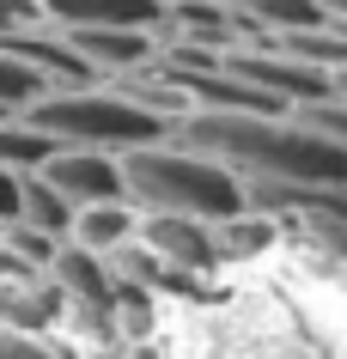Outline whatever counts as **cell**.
I'll return each instance as SVG.
<instances>
[{
	"label": "cell",
	"instance_id": "obj_13",
	"mask_svg": "<svg viewBox=\"0 0 347 359\" xmlns=\"http://www.w3.org/2000/svg\"><path fill=\"white\" fill-rule=\"evenodd\" d=\"M74 201H61V189H49L43 177H25V195H19V219L13 226H31L43 231V238H55V244H67V231H74Z\"/></svg>",
	"mask_w": 347,
	"mask_h": 359
},
{
	"label": "cell",
	"instance_id": "obj_8",
	"mask_svg": "<svg viewBox=\"0 0 347 359\" xmlns=\"http://www.w3.org/2000/svg\"><path fill=\"white\" fill-rule=\"evenodd\" d=\"M74 43V55L92 67L97 79H128V74H147L158 61V37L153 31H61Z\"/></svg>",
	"mask_w": 347,
	"mask_h": 359
},
{
	"label": "cell",
	"instance_id": "obj_7",
	"mask_svg": "<svg viewBox=\"0 0 347 359\" xmlns=\"http://www.w3.org/2000/svg\"><path fill=\"white\" fill-rule=\"evenodd\" d=\"M49 31H165V0H37Z\"/></svg>",
	"mask_w": 347,
	"mask_h": 359
},
{
	"label": "cell",
	"instance_id": "obj_17",
	"mask_svg": "<svg viewBox=\"0 0 347 359\" xmlns=\"http://www.w3.org/2000/svg\"><path fill=\"white\" fill-rule=\"evenodd\" d=\"M19 195H25V177H13V170H0V231L19 219Z\"/></svg>",
	"mask_w": 347,
	"mask_h": 359
},
{
	"label": "cell",
	"instance_id": "obj_1",
	"mask_svg": "<svg viewBox=\"0 0 347 359\" xmlns=\"http://www.w3.org/2000/svg\"><path fill=\"white\" fill-rule=\"evenodd\" d=\"M183 359H347V329L323 323L292 286H238L213 304L189 299Z\"/></svg>",
	"mask_w": 347,
	"mask_h": 359
},
{
	"label": "cell",
	"instance_id": "obj_9",
	"mask_svg": "<svg viewBox=\"0 0 347 359\" xmlns=\"http://www.w3.org/2000/svg\"><path fill=\"white\" fill-rule=\"evenodd\" d=\"M231 6H238L250 43H292V37H305V31L335 25L323 0H231Z\"/></svg>",
	"mask_w": 347,
	"mask_h": 359
},
{
	"label": "cell",
	"instance_id": "obj_6",
	"mask_svg": "<svg viewBox=\"0 0 347 359\" xmlns=\"http://www.w3.org/2000/svg\"><path fill=\"white\" fill-rule=\"evenodd\" d=\"M49 189H61V201L74 208H104V201H128L122 183V152H97V147H61L49 165L37 170Z\"/></svg>",
	"mask_w": 347,
	"mask_h": 359
},
{
	"label": "cell",
	"instance_id": "obj_11",
	"mask_svg": "<svg viewBox=\"0 0 347 359\" xmlns=\"http://www.w3.org/2000/svg\"><path fill=\"white\" fill-rule=\"evenodd\" d=\"M280 238H287V226L280 219H268V213H231V219H219L213 226V244H219V262H262V256H274L280 250Z\"/></svg>",
	"mask_w": 347,
	"mask_h": 359
},
{
	"label": "cell",
	"instance_id": "obj_5",
	"mask_svg": "<svg viewBox=\"0 0 347 359\" xmlns=\"http://www.w3.org/2000/svg\"><path fill=\"white\" fill-rule=\"evenodd\" d=\"M140 244L153 250L158 262H165V274L183 286L207 280L219 262V244H213V226H201V219H171V213H140Z\"/></svg>",
	"mask_w": 347,
	"mask_h": 359
},
{
	"label": "cell",
	"instance_id": "obj_4",
	"mask_svg": "<svg viewBox=\"0 0 347 359\" xmlns=\"http://www.w3.org/2000/svg\"><path fill=\"white\" fill-rule=\"evenodd\" d=\"M25 116H31L43 134H55L61 147L135 152V147H153V140H171V122H158L147 104H135V97L122 92V86H110V79L43 92L37 104H25Z\"/></svg>",
	"mask_w": 347,
	"mask_h": 359
},
{
	"label": "cell",
	"instance_id": "obj_14",
	"mask_svg": "<svg viewBox=\"0 0 347 359\" xmlns=\"http://www.w3.org/2000/svg\"><path fill=\"white\" fill-rule=\"evenodd\" d=\"M37 97H43V79L31 74L19 55L0 49V110H25V104H37Z\"/></svg>",
	"mask_w": 347,
	"mask_h": 359
},
{
	"label": "cell",
	"instance_id": "obj_18",
	"mask_svg": "<svg viewBox=\"0 0 347 359\" xmlns=\"http://www.w3.org/2000/svg\"><path fill=\"white\" fill-rule=\"evenodd\" d=\"M323 6H329V19H335V25H347V0H323Z\"/></svg>",
	"mask_w": 347,
	"mask_h": 359
},
{
	"label": "cell",
	"instance_id": "obj_3",
	"mask_svg": "<svg viewBox=\"0 0 347 359\" xmlns=\"http://www.w3.org/2000/svg\"><path fill=\"white\" fill-rule=\"evenodd\" d=\"M122 183L140 213H171V219H201L219 226L231 213H244V183L226 165H213L183 140H153V147L122 152Z\"/></svg>",
	"mask_w": 347,
	"mask_h": 359
},
{
	"label": "cell",
	"instance_id": "obj_15",
	"mask_svg": "<svg viewBox=\"0 0 347 359\" xmlns=\"http://www.w3.org/2000/svg\"><path fill=\"white\" fill-rule=\"evenodd\" d=\"M61 347H67L61 335H19V329L0 323V359H74V353H61Z\"/></svg>",
	"mask_w": 347,
	"mask_h": 359
},
{
	"label": "cell",
	"instance_id": "obj_10",
	"mask_svg": "<svg viewBox=\"0 0 347 359\" xmlns=\"http://www.w3.org/2000/svg\"><path fill=\"white\" fill-rule=\"evenodd\" d=\"M128 238H140V208H135V201L79 208V213H74V231H67V244L92 250V256H110V250H122Z\"/></svg>",
	"mask_w": 347,
	"mask_h": 359
},
{
	"label": "cell",
	"instance_id": "obj_12",
	"mask_svg": "<svg viewBox=\"0 0 347 359\" xmlns=\"http://www.w3.org/2000/svg\"><path fill=\"white\" fill-rule=\"evenodd\" d=\"M55 152H61V140H55V134H43L25 110L0 122V170H13V177H37Z\"/></svg>",
	"mask_w": 347,
	"mask_h": 359
},
{
	"label": "cell",
	"instance_id": "obj_16",
	"mask_svg": "<svg viewBox=\"0 0 347 359\" xmlns=\"http://www.w3.org/2000/svg\"><path fill=\"white\" fill-rule=\"evenodd\" d=\"M31 25H43L37 0H0V37H19V31H31Z\"/></svg>",
	"mask_w": 347,
	"mask_h": 359
},
{
	"label": "cell",
	"instance_id": "obj_19",
	"mask_svg": "<svg viewBox=\"0 0 347 359\" xmlns=\"http://www.w3.org/2000/svg\"><path fill=\"white\" fill-rule=\"evenodd\" d=\"M335 92H341V97H347V74H335Z\"/></svg>",
	"mask_w": 347,
	"mask_h": 359
},
{
	"label": "cell",
	"instance_id": "obj_2",
	"mask_svg": "<svg viewBox=\"0 0 347 359\" xmlns=\"http://www.w3.org/2000/svg\"><path fill=\"white\" fill-rule=\"evenodd\" d=\"M189 152L226 165L238 183H299V189H329L347 183V147L317 134L305 116H219L189 110L171 128Z\"/></svg>",
	"mask_w": 347,
	"mask_h": 359
}]
</instances>
